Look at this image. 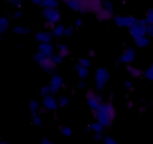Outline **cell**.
<instances>
[{
	"instance_id": "1",
	"label": "cell",
	"mask_w": 153,
	"mask_h": 144,
	"mask_svg": "<svg viewBox=\"0 0 153 144\" xmlns=\"http://www.w3.org/2000/svg\"><path fill=\"white\" fill-rule=\"evenodd\" d=\"M94 118L105 128H109L117 116L116 109L111 102H104L96 111H92Z\"/></svg>"
},
{
	"instance_id": "2",
	"label": "cell",
	"mask_w": 153,
	"mask_h": 144,
	"mask_svg": "<svg viewBox=\"0 0 153 144\" xmlns=\"http://www.w3.org/2000/svg\"><path fill=\"white\" fill-rule=\"evenodd\" d=\"M111 78L108 70L105 67H99L95 73V90L101 92L105 88Z\"/></svg>"
},
{
	"instance_id": "3",
	"label": "cell",
	"mask_w": 153,
	"mask_h": 144,
	"mask_svg": "<svg viewBox=\"0 0 153 144\" xmlns=\"http://www.w3.org/2000/svg\"><path fill=\"white\" fill-rule=\"evenodd\" d=\"M147 26L148 24L146 21L145 20V19L139 18V19H137L135 22L131 26H130L128 28V34L134 39V40L139 38V37L146 36Z\"/></svg>"
},
{
	"instance_id": "4",
	"label": "cell",
	"mask_w": 153,
	"mask_h": 144,
	"mask_svg": "<svg viewBox=\"0 0 153 144\" xmlns=\"http://www.w3.org/2000/svg\"><path fill=\"white\" fill-rule=\"evenodd\" d=\"M86 102L92 111L98 110L103 104V96L96 90H88L86 92Z\"/></svg>"
},
{
	"instance_id": "5",
	"label": "cell",
	"mask_w": 153,
	"mask_h": 144,
	"mask_svg": "<svg viewBox=\"0 0 153 144\" xmlns=\"http://www.w3.org/2000/svg\"><path fill=\"white\" fill-rule=\"evenodd\" d=\"M41 15L46 22H52L55 25L60 23L62 18L61 11L58 8H43Z\"/></svg>"
},
{
	"instance_id": "6",
	"label": "cell",
	"mask_w": 153,
	"mask_h": 144,
	"mask_svg": "<svg viewBox=\"0 0 153 144\" xmlns=\"http://www.w3.org/2000/svg\"><path fill=\"white\" fill-rule=\"evenodd\" d=\"M137 20V18L131 15H116L114 16V23L120 28H127L133 25Z\"/></svg>"
},
{
	"instance_id": "7",
	"label": "cell",
	"mask_w": 153,
	"mask_h": 144,
	"mask_svg": "<svg viewBox=\"0 0 153 144\" xmlns=\"http://www.w3.org/2000/svg\"><path fill=\"white\" fill-rule=\"evenodd\" d=\"M122 64L126 65H130L132 64L136 58V52L131 46H127L124 49L123 52L119 57Z\"/></svg>"
},
{
	"instance_id": "8",
	"label": "cell",
	"mask_w": 153,
	"mask_h": 144,
	"mask_svg": "<svg viewBox=\"0 0 153 144\" xmlns=\"http://www.w3.org/2000/svg\"><path fill=\"white\" fill-rule=\"evenodd\" d=\"M49 85L51 88L52 94L55 96L58 94L60 90L64 86V80L60 75L54 74L51 77Z\"/></svg>"
},
{
	"instance_id": "9",
	"label": "cell",
	"mask_w": 153,
	"mask_h": 144,
	"mask_svg": "<svg viewBox=\"0 0 153 144\" xmlns=\"http://www.w3.org/2000/svg\"><path fill=\"white\" fill-rule=\"evenodd\" d=\"M42 105H43V107L46 108L48 111H55L58 108L57 99L52 94L43 97Z\"/></svg>"
},
{
	"instance_id": "10",
	"label": "cell",
	"mask_w": 153,
	"mask_h": 144,
	"mask_svg": "<svg viewBox=\"0 0 153 144\" xmlns=\"http://www.w3.org/2000/svg\"><path fill=\"white\" fill-rule=\"evenodd\" d=\"M40 68L42 69L44 73H47L49 75L55 74V70H56L57 65L55 64L51 58L46 57L39 64Z\"/></svg>"
},
{
	"instance_id": "11",
	"label": "cell",
	"mask_w": 153,
	"mask_h": 144,
	"mask_svg": "<svg viewBox=\"0 0 153 144\" xmlns=\"http://www.w3.org/2000/svg\"><path fill=\"white\" fill-rule=\"evenodd\" d=\"M70 10L82 13L83 0H61Z\"/></svg>"
},
{
	"instance_id": "12",
	"label": "cell",
	"mask_w": 153,
	"mask_h": 144,
	"mask_svg": "<svg viewBox=\"0 0 153 144\" xmlns=\"http://www.w3.org/2000/svg\"><path fill=\"white\" fill-rule=\"evenodd\" d=\"M53 34L52 31H38L35 35V39L39 43H51L53 39Z\"/></svg>"
},
{
	"instance_id": "13",
	"label": "cell",
	"mask_w": 153,
	"mask_h": 144,
	"mask_svg": "<svg viewBox=\"0 0 153 144\" xmlns=\"http://www.w3.org/2000/svg\"><path fill=\"white\" fill-rule=\"evenodd\" d=\"M38 51L48 58H51L55 54V48L52 43H39Z\"/></svg>"
},
{
	"instance_id": "14",
	"label": "cell",
	"mask_w": 153,
	"mask_h": 144,
	"mask_svg": "<svg viewBox=\"0 0 153 144\" xmlns=\"http://www.w3.org/2000/svg\"><path fill=\"white\" fill-rule=\"evenodd\" d=\"M96 17L100 22H107V21H110L111 19H113L114 18V13L112 12L106 10L105 9L102 8L101 10H99L98 12L95 13Z\"/></svg>"
},
{
	"instance_id": "15",
	"label": "cell",
	"mask_w": 153,
	"mask_h": 144,
	"mask_svg": "<svg viewBox=\"0 0 153 144\" xmlns=\"http://www.w3.org/2000/svg\"><path fill=\"white\" fill-rule=\"evenodd\" d=\"M126 69V71L128 72V73L131 77L139 79V78H141L143 76L144 71L142 70L140 68H139V67H134V66L130 64V65H127Z\"/></svg>"
},
{
	"instance_id": "16",
	"label": "cell",
	"mask_w": 153,
	"mask_h": 144,
	"mask_svg": "<svg viewBox=\"0 0 153 144\" xmlns=\"http://www.w3.org/2000/svg\"><path fill=\"white\" fill-rule=\"evenodd\" d=\"M74 69L76 70V73H77L78 76L81 80H85L88 78V75H89V69L86 68V67H83V66L80 65L79 63H76L74 65Z\"/></svg>"
},
{
	"instance_id": "17",
	"label": "cell",
	"mask_w": 153,
	"mask_h": 144,
	"mask_svg": "<svg viewBox=\"0 0 153 144\" xmlns=\"http://www.w3.org/2000/svg\"><path fill=\"white\" fill-rule=\"evenodd\" d=\"M134 43H135L136 46L140 49H144L149 46V43H150V40L149 38L146 36H143V37H139V38L134 40Z\"/></svg>"
},
{
	"instance_id": "18",
	"label": "cell",
	"mask_w": 153,
	"mask_h": 144,
	"mask_svg": "<svg viewBox=\"0 0 153 144\" xmlns=\"http://www.w3.org/2000/svg\"><path fill=\"white\" fill-rule=\"evenodd\" d=\"M65 28L66 27L61 23H58L57 25H55V28H54V29L52 31V34H53V37H55V38H60L62 36H64Z\"/></svg>"
},
{
	"instance_id": "19",
	"label": "cell",
	"mask_w": 153,
	"mask_h": 144,
	"mask_svg": "<svg viewBox=\"0 0 153 144\" xmlns=\"http://www.w3.org/2000/svg\"><path fill=\"white\" fill-rule=\"evenodd\" d=\"M57 49H58V53L63 58H67V57H68L70 55V50H69L68 46L65 43H58L57 45Z\"/></svg>"
},
{
	"instance_id": "20",
	"label": "cell",
	"mask_w": 153,
	"mask_h": 144,
	"mask_svg": "<svg viewBox=\"0 0 153 144\" xmlns=\"http://www.w3.org/2000/svg\"><path fill=\"white\" fill-rule=\"evenodd\" d=\"M10 26V21L7 16H2L0 18V34H2L7 31Z\"/></svg>"
},
{
	"instance_id": "21",
	"label": "cell",
	"mask_w": 153,
	"mask_h": 144,
	"mask_svg": "<svg viewBox=\"0 0 153 144\" xmlns=\"http://www.w3.org/2000/svg\"><path fill=\"white\" fill-rule=\"evenodd\" d=\"M13 32L16 34H28L31 32V29L28 27L23 26V25H16L13 28Z\"/></svg>"
},
{
	"instance_id": "22",
	"label": "cell",
	"mask_w": 153,
	"mask_h": 144,
	"mask_svg": "<svg viewBox=\"0 0 153 144\" xmlns=\"http://www.w3.org/2000/svg\"><path fill=\"white\" fill-rule=\"evenodd\" d=\"M59 4V0H44L40 7L43 8H58Z\"/></svg>"
},
{
	"instance_id": "23",
	"label": "cell",
	"mask_w": 153,
	"mask_h": 144,
	"mask_svg": "<svg viewBox=\"0 0 153 144\" xmlns=\"http://www.w3.org/2000/svg\"><path fill=\"white\" fill-rule=\"evenodd\" d=\"M28 108H29V111L31 114H33L38 113L39 110H40V104H39L38 101L37 99H31L30 101L29 104H28Z\"/></svg>"
},
{
	"instance_id": "24",
	"label": "cell",
	"mask_w": 153,
	"mask_h": 144,
	"mask_svg": "<svg viewBox=\"0 0 153 144\" xmlns=\"http://www.w3.org/2000/svg\"><path fill=\"white\" fill-rule=\"evenodd\" d=\"M91 130L92 131H94V133H101L102 132L103 129H104V127L101 125L99 122L97 121H94V122H91L89 125Z\"/></svg>"
},
{
	"instance_id": "25",
	"label": "cell",
	"mask_w": 153,
	"mask_h": 144,
	"mask_svg": "<svg viewBox=\"0 0 153 144\" xmlns=\"http://www.w3.org/2000/svg\"><path fill=\"white\" fill-rule=\"evenodd\" d=\"M31 122L34 124V126L36 127H40L43 125V120H42L41 117L40 116L38 113L33 114H31Z\"/></svg>"
},
{
	"instance_id": "26",
	"label": "cell",
	"mask_w": 153,
	"mask_h": 144,
	"mask_svg": "<svg viewBox=\"0 0 153 144\" xmlns=\"http://www.w3.org/2000/svg\"><path fill=\"white\" fill-rule=\"evenodd\" d=\"M57 101H58V107L64 108L69 105V102H70V99H69V97L67 96L61 95L58 97Z\"/></svg>"
},
{
	"instance_id": "27",
	"label": "cell",
	"mask_w": 153,
	"mask_h": 144,
	"mask_svg": "<svg viewBox=\"0 0 153 144\" xmlns=\"http://www.w3.org/2000/svg\"><path fill=\"white\" fill-rule=\"evenodd\" d=\"M102 7L103 9L114 13V6L111 0H102Z\"/></svg>"
},
{
	"instance_id": "28",
	"label": "cell",
	"mask_w": 153,
	"mask_h": 144,
	"mask_svg": "<svg viewBox=\"0 0 153 144\" xmlns=\"http://www.w3.org/2000/svg\"><path fill=\"white\" fill-rule=\"evenodd\" d=\"M39 94L43 97L47 96L52 94V91H51V88L49 87V85H43V86H42L40 88Z\"/></svg>"
},
{
	"instance_id": "29",
	"label": "cell",
	"mask_w": 153,
	"mask_h": 144,
	"mask_svg": "<svg viewBox=\"0 0 153 144\" xmlns=\"http://www.w3.org/2000/svg\"><path fill=\"white\" fill-rule=\"evenodd\" d=\"M60 131H61V134L64 135V137H70L73 134V130L68 126L66 125H62L60 127Z\"/></svg>"
},
{
	"instance_id": "30",
	"label": "cell",
	"mask_w": 153,
	"mask_h": 144,
	"mask_svg": "<svg viewBox=\"0 0 153 144\" xmlns=\"http://www.w3.org/2000/svg\"><path fill=\"white\" fill-rule=\"evenodd\" d=\"M144 19L148 25H153V7L148 9Z\"/></svg>"
},
{
	"instance_id": "31",
	"label": "cell",
	"mask_w": 153,
	"mask_h": 144,
	"mask_svg": "<svg viewBox=\"0 0 153 144\" xmlns=\"http://www.w3.org/2000/svg\"><path fill=\"white\" fill-rule=\"evenodd\" d=\"M45 58H46V56H45L43 54H42L40 52H39V51L37 52H36V53H34V55H33V57H32L33 61H34V62L37 63L38 64H40V63L41 62V61H43Z\"/></svg>"
},
{
	"instance_id": "32",
	"label": "cell",
	"mask_w": 153,
	"mask_h": 144,
	"mask_svg": "<svg viewBox=\"0 0 153 144\" xmlns=\"http://www.w3.org/2000/svg\"><path fill=\"white\" fill-rule=\"evenodd\" d=\"M80 65L83 66V67H86V68H89L91 65V60L88 58H81L79 59V61H78Z\"/></svg>"
},
{
	"instance_id": "33",
	"label": "cell",
	"mask_w": 153,
	"mask_h": 144,
	"mask_svg": "<svg viewBox=\"0 0 153 144\" xmlns=\"http://www.w3.org/2000/svg\"><path fill=\"white\" fill-rule=\"evenodd\" d=\"M75 32V27L73 25H69L66 27L65 31H64V36L66 37H70L73 36V34Z\"/></svg>"
},
{
	"instance_id": "34",
	"label": "cell",
	"mask_w": 153,
	"mask_h": 144,
	"mask_svg": "<svg viewBox=\"0 0 153 144\" xmlns=\"http://www.w3.org/2000/svg\"><path fill=\"white\" fill-rule=\"evenodd\" d=\"M143 76L146 78L148 80L153 82V69L152 67H149V68L144 70V73H143Z\"/></svg>"
},
{
	"instance_id": "35",
	"label": "cell",
	"mask_w": 153,
	"mask_h": 144,
	"mask_svg": "<svg viewBox=\"0 0 153 144\" xmlns=\"http://www.w3.org/2000/svg\"><path fill=\"white\" fill-rule=\"evenodd\" d=\"M7 1L13 7L19 9L23 4L24 0H7Z\"/></svg>"
},
{
	"instance_id": "36",
	"label": "cell",
	"mask_w": 153,
	"mask_h": 144,
	"mask_svg": "<svg viewBox=\"0 0 153 144\" xmlns=\"http://www.w3.org/2000/svg\"><path fill=\"white\" fill-rule=\"evenodd\" d=\"M51 58H52V61L55 62V64H56V65H58V64H61V63L63 62V61H64V58H63L58 53L54 54V55L51 57Z\"/></svg>"
},
{
	"instance_id": "37",
	"label": "cell",
	"mask_w": 153,
	"mask_h": 144,
	"mask_svg": "<svg viewBox=\"0 0 153 144\" xmlns=\"http://www.w3.org/2000/svg\"><path fill=\"white\" fill-rule=\"evenodd\" d=\"M103 143H104V144H119L113 137H111V136L105 137L104 140H103Z\"/></svg>"
},
{
	"instance_id": "38",
	"label": "cell",
	"mask_w": 153,
	"mask_h": 144,
	"mask_svg": "<svg viewBox=\"0 0 153 144\" xmlns=\"http://www.w3.org/2000/svg\"><path fill=\"white\" fill-rule=\"evenodd\" d=\"M123 86L124 88H125L126 91H131L134 89V86H133V83L131 82V81L128 80V81H126L123 84Z\"/></svg>"
},
{
	"instance_id": "39",
	"label": "cell",
	"mask_w": 153,
	"mask_h": 144,
	"mask_svg": "<svg viewBox=\"0 0 153 144\" xmlns=\"http://www.w3.org/2000/svg\"><path fill=\"white\" fill-rule=\"evenodd\" d=\"M22 12L21 11V10L17 9V10H15V11L12 13L10 16H11V18L13 19H18L22 16Z\"/></svg>"
},
{
	"instance_id": "40",
	"label": "cell",
	"mask_w": 153,
	"mask_h": 144,
	"mask_svg": "<svg viewBox=\"0 0 153 144\" xmlns=\"http://www.w3.org/2000/svg\"><path fill=\"white\" fill-rule=\"evenodd\" d=\"M146 36L149 38L153 37V25H148L147 28H146Z\"/></svg>"
},
{
	"instance_id": "41",
	"label": "cell",
	"mask_w": 153,
	"mask_h": 144,
	"mask_svg": "<svg viewBox=\"0 0 153 144\" xmlns=\"http://www.w3.org/2000/svg\"><path fill=\"white\" fill-rule=\"evenodd\" d=\"M55 26V24L52 23V22H46L44 23V28L46 31H52V30L54 29Z\"/></svg>"
},
{
	"instance_id": "42",
	"label": "cell",
	"mask_w": 153,
	"mask_h": 144,
	"mask_svg": "<svg viewBox=\"0 0 153 144\" xmlns=\"http://www.w3.org/2000/svg\"><path fill=\"white\" fill-rule=\"evenodd\" d=\"M104 137H103L102 132L101 133H94V139L97 141H101V140H104Z\"/></svg>"
},
{
	"instance_id": "43",
	"label": "cell",
	"mask_w": 153,
	"mask_h": 144,
	"mask_svg": "<svg viewBox=\"0 0 153 144\" xmlns=\"http://www.w3.org/2000/svg\"><path fill=\"white\" fill-rule=\"evenodd\" d=\"M77 88L80 90H85L87 88V84L84 80H80L77 83Z\"/></svg>"
},
{
	"instance_id": "44",
	"label": "cell",
	"mask_w": 153,
	"mask_h": 144,
	"mask_svg": "<svg viewBox=\"0 0 153 144\" xmlns=\"http://www.w3.org/2000/svg\"><path fill=\"white\" fill-rule=\"evenodd\" d=\"M82 24H83V21H82V18L80 17L76 18V20H75L74 22L75 26H76V28H80V27L82 25Z\"/></svg>"
},
{
	"instance_id": "45",
	"label": "cell",
	"mask_w": 153,
	"mask_h": 144,
	"mask_svg": "<svg viewBox=\"0 0 153 144\" xmlns=\"http://www.w3.org/2000/svg\"><path fill=\"white\" fill-rule=\"evenodd\" d=\"M41 144H55L52 140H49L47 137H43L41 140Z\"/></svg>"
},
{
	"instance_id": "46",
	"label": "cell",
	"mask_w": 153,
	"mask_h": 144,
	"mask_svg": "<svg viewBox=\"0 0 153 144\" xmlns=\"http://www.w3.org/2000/svg\"><path fill=\"white\" fill-rule=\"evenodd\" d=\"M29 1H31L32 4H35V5H38L40 7V5H41V4L43 3V1H44V0H29Z\"/></svg>"
},
{
	"instance_id": "47",
	"label": "cell",
	"mask_w": 153,
	"mask_h": 144,
	"mask_svg": "<svg viewBox=\"0 0 153 144\" xmlns=\"http://www.w3.org/2000/svg\"><path fill=\"white\" fill-rule=\"evenodd\" d=\"M121 64H122V62H121L120 59V58H118L117 59L115 60L114 61V66L116 68H120L121 66Z\"/></svg>"
},
{
	"instance_id": "48",
	"label": "cell",
	"mask_w": 153,
	"mask_h": 144,
	"mask_svg": "<svg viewBox=\"0 0 153 144\" xmlns=\"http://www.w3.org/2000/svg\"><path fill=\"white\" fill-rule=\"evenodd\" d=\"M126 105H127V108H128V109H131L134 105V102L131 101V100H128L126 103Z\"/></svg>"
},
{
	"instance_id": "49",
	"label": "cell",
	"mask_w": 153,
	"mask_h": 144,
	"mask_svg": "<svg viewBox=\"0 0 153 144\" xmlns=\"http://www.w3.org/2000/svg\"><path fill=\"white\" fill-rule=\"evenodd\" d=\"M88 56H89L90 58H94V57L96 56L95 51H94V49H91V50L89 51V52H88Z\"/></svg>"
},
{
	"instance_id": "50",
	"label": "cell",
	"mask_w": 153,
	"mask_h": 144,
	"mask_svg": "<svg viewBox=\"0 0 153 144\" xmlns=\"http://www.w3.org/2000/svg\"><path fill=\"white\" fill-rule=\"evenodd\" d=\"M91 131V128H90L89 125H88V126L85 127V132H88V131Z\"/></svg>"
},
{
	"instance_id": "51",
	"label": "cell",
	"mask_w": 153,
	"mask_h": 144,
	"mask_svg": "<svg viewBox=\"0 0 153 144\" xmlns=\"http://www.w3.org/2000/svg\"><path fill=\"white\" fill-rule=\"evenodd\" d=\"M0 144H9V143H7L6 141H1V143H0Z\"/></svg>"
},
{
	"instance_id": "52",
	"label": "cell",
	"mask_w": 153,
	"mask_h": 144,
	"mask_svg": "<svg viewBox=\"0 0 153 144\" xmlns=\"http://www.w3.org/2000/svg\"><path fill=\"white\" fill-rule=\"evenodd\" d=\"M150 67H152V68L153 69V63H152V64H151V66H150Z\"/></svg>"
},
{
	"instance_id": "53",
	"label": "cell",
	"mask_w": 153,
	"mask_h": 144,
	"mask_svg": "<svg viewBox=\"0 0 153 144\" xmlns=\"http://www.w3.org/2000/svg\"><path fill=\"white\" fill-rule=\"evenodd\" d=\"M152 1H153V0H152Z\"/></svg>"
}]
</instances>
